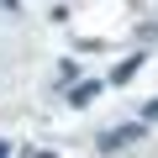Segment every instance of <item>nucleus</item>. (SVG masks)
Returning <instances> with one entry per match:
<instances>
[{"instance_id": "1", "label": "nucleus", "mask_w": 158, "mask_h": 158, "mask_svg": "<svg viewBox=\"0 0 158 158\" xmlns=\"http://www.w3.org/2000/svg\"><path fill=\"white\" fill-rule=\"evenodd\" d=\"M127 142H142V127H116L111 137H100V148H106V153H116V148H127Z\"/></svg>"}]
</instances>
